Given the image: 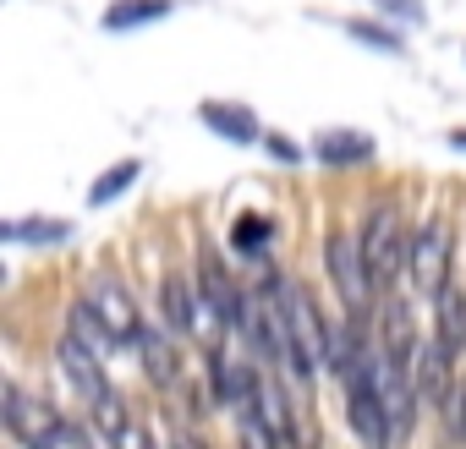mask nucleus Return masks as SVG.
<instances>
[{"label": "nucleus", "instance_id": "24", "mask_svg": "<svg viewBox=\"0 0 466 449\" xmlns=\"http://www.w3.org/2000/svg\"><path fill=\"white\" fill-rule=\"evenodd\" d=\"M373 6L390 12V17H400V23H411V28L422 23V6H417V0H373Z\"/></svg>", "mask_w": 466, "mask_h": 449}, {"label": "nucleus", "instance_id": "4", "mask_svg": "<svg viewBox=\"0 0 466 449\" xmlns=\"http://www.w3.org/2000/svg\"><path fill=\"white\" fill-rule=\"evenodd\" d=\"M411 285H417V296H428V302H439L444 291H450V224L444 219H428L422 231L411 236Z\"/></svg>", "mask_w": 466, "mask_h": 449}, {"label": "nucleus", "instance_id": "6", "mask_svg": "<svg viewBox=\"0 0 466 449\" xmlns=\"http://www.w3.org/2000/svg\"><path fill=\"white\" fill-rule=\"evenodd\" d=\"M346 422L362 438V449H390L395 444V416H390L384 394L368 378H346Z\"/></svg>", "mask_w": 466, "mask_h": 449}, {"label": "nucleus", "instance_id": "1", "mask_svg": "<svg viewBox=\"0 0 466 449\" xmlns=\"http://www.w3.org/2000/svg\"><path fill=\"white\" fill-rule=\"evenodd\" d=\"M56 356H61V367H66V378H72V389H77V394H83V400L94 405V427H99L105 438H110V433H121V427H127L132 416H127V405H121V394L110 389V378L99 373V362L88 356V345H83L77 334H66Z\"/></svg>", "mask_w": 466, "mask_h": 449}, {"label": "nucleus", "instance_id": "25", "mask_svg": "<svg viewBox=\"0 0 466 449\" xmlns=\"http://www.w3.org/2000/svg\"><path fill=\"white\" fill-rule=\"evenodd\" d=\"M455 433H461V438H466V384H461V389H455Z\"/></svg>", "mask_w": 466, "mask_h": 449}, {"label": "nucleus", "instance_id": "9", "mask_svg": "<svg viewBox=\"0 0 466 449\" xmlns=\"http://www.w3.org/2000/svg\"><path fill=\"white\" fill-rule=\"evenodd\" d=\"M6 422H12V433H17L23 444H34V438H39V433H50L61 416H56L45 400H34L28 389H17V384H12V389H6Z\"/></svg>", "mask_w": 466, "mask_h": 449}, {"label": "nucleus", "instance_id": "27", "mask_svg": "<svg viewBox=\"0 0 466 449\" xmlns=\"http://www.w3.org/2000/svg\"><path fill=\"white\" fill-rule=\"evenodd\" d=\"M176 449H203V444H192V438H181V444H176Z\"/></svg>", "mask_w": 466, "mask_h": 449}, {"label": "nucleus", "instance_id": "23", "mask_svg": "<svg viewBox=\"0 0 466 449\" xmlns=\"http://www.w3.org/2000/svg\"><path fill=\"white\" fill-rule=\"evenodd\" d=\"M110 449H154V438H148L137 422H127L121 433H110Z\"/></svg>", "mask_w": 466, "mask_h": 449}, {"label": "nucleus", "instance_id": "8", "mask_svg": "<svg viewBox=\"0 0 466 449\" xmlns=\"http://www.w3.org/2000/svg\"><path fill=\"white\" fill-rule=\"evenodd\" d=\"M198 115H203V126H208V132H219L225 143H258V115H253L248 105H219V99H203V105H198Z\"/></svg>", "mask_w": 466, "mask_h": 449}, {"label": "nucleus", "instance_id": "22", "mask_svg": "<svg viewBox=\"0 0 466 449\" xmlns=\"http://www.w3.org/2000/svg\"><path fill=\"white\" fill-rule=\"evenodd\" d=\"M346 34H351V39H362L368 50H384V55H400V34H390V28H379V23H368V17H357V23H346Z\"/></svg>", "mask_w": 466, "mask_h": 449}, {"label": "nucleus", "instance_id": "5", "mask_svg": "<svg viewBox=\"0 0 466 449\" xmlns=\"http://www.w3.org/2000/svg\"><path fill=\"white\" fill-rule=\"evenodd\" d=\"M324 264H329V280H335V291H340L346 313H368V302H373V274H368L362 242L351 247V236L329 231V242H324Z\"/></svg>", "mask_w": 466, "mask_h": 449}, {"label": "nucleus", "instance_id": "26", "mask_svg": "<svg viewBox=\"0 0 466 449\" xmlns=\"http://www.w3.org/2000/svg\"><path fill=\"white\" fill-rule=\"evenodd\" d=\"M450 143H455V148H466V126H461V132H450Z\"/></svg>", "mask_w": 466, "mask_h": 449}, {"label": "nucleus", "instance_id": "12", "mask_svg": "<svg viewBox=\"0 0 466 449\" xmlns=\"http://www.w3.org/2000/svg\"><path fill=\"white\" fill-rule=\"evenodd\" d=\"M313 154H319L329 170H346V165H362V159H373V143H368V137H357V132H324Z\"/></svg>", "mask_w": 466, "mask_h": 449}, {"label": "nucleus", "instance_id": "21", "mask_svg": "<svg viewBox=\"0 0 466 449\" xmlns=\"http://www.w3.org/2000/svg\"><path fill=\"white\" fill-rule=\"evenodd\" d=\"M28 449H94V438H88L77 422H56V427H50V433H39Z\"/></svg>", "mask_w": 466, "mask_h": 449}, {"label": "nucleus", "instance_id": "10", "mask_svg": "<svg viewBox=\"0 0 466 449\" xmlns=\"http://www.w3.org/2000/svg\"><path fill=\"white\" fill-rule=\"evenodd\" d=\"M433 318H439V329H433L439 351H444L450 362H461V356H466V291H444V296L433 302Z\"/></svg>", "mask_w": 466, "mask_h": 449}, {"label": "nucleus", "instance_id": "13", "mask_svg": "<svg viewBox=\"0 0 466 449\" xmlns=\"http://www.w3.org/2000/svg\"><path fill=\"white\" fill-rule=\"evenodd\" d=\"M450 367H455V362L439 351V340H428L422 356H417V389H422L428 400H439V405L450 400Z\"/></svg>", "mask_w": 466, "mask_h": 449}, {"label": "nucleus", "instance_id": "18", "mask_svg": "<svg viewBox=\"0 0 466 449\" xmlns=\"http://www.w3.org/2000/svg\"><path fill=\"white\" fill-rule=\"evenodd\" d=\"M165 318L181 329V334H192L198 329V313H192V291H187V280H165Z\"/></svg>", "mask_w": 466, "mask_h": 449}, {"label": "nucleus", "instance_id": "2", "mask_svg": "<svg viewBox=\"0 0 466 449\" xmlns=\"http://www.w3.org/2000/svg\"><path fill=\"white\" fill-rule=\"evenodd\" d=\"M362 258H368V274L373 285H395V274L411 264V242L400 231V214L390 203H379L362 224Z\"/></svg>", "mask_w": 466, "mask_h": 449}, {"label": "nucleus", "instance_id": "7", "mask_svg": "<svg viewBox=\"0 0 466 449\" xmlns=\"http://www.w3.org/2000/svg\"><path fill=\"white\" fill-rule=\"evenodd\" d=\"M83 302L99 313V324L127 345V340H137L143 334V318H137V302H132V291L121 285V280H110V274H94L88 280V291H83Z\"/></svg>", "mask_w": 466, "mask_h": 449}, {"label": "nucleus", "instance_id": "14", "mask_svg": "<svg viewBox=\"0 0 466 449\" xmlns=\"http://www.w3.org/2000/svg\"><path fill=\"white\" fill-rule=\"evenodd\" d=\"M159 17H170V0H110L105 28H110V34H127V28L159 23Z\"/></svg>", "mask_w": 466, "mask_h": 449}, {"label": "nucleus", "instance_id": "3", "mask_svg": "<svg viewBox=\"0 0 466 449\" xmlns=\"http://www.w3.org/2000/svg\"><path fill=\"white\" fill-rule=\"evenodd\" d=\"M275 302H280V313H286L291 345H297V356H302V373H308V384H313V373H319V362H324V345H329V329L319 324V307H313V296H308L302 285H291V280H275Z\"/></svg>", "mask_w": 466, "mask_h": 449}, {"label": "nucleus", "instance_id": "11", "mask_svg": "<svg viewBox=\"0 0 466 449\" xmlns=\"http://www.w3.org/2000/svg\"><path fill=\"white\" fill-rule=\"evenodd\" d=\"M137 351H143V367H148V378H154L165 394H176L181 373H176V356H170L165 334H159V329H143V334H137Z\"/></svg>", "mask_w": 466, "mask_h": 449}, {"label": "nucleus", "instance_id": "16", "mask_svg": "<svg viewBox=\"0 0 466 449\" xmlns=\"http://www.w3.org/2000/svg\"><path fill=\"white\" fill-rule=\"evenodd\" d=\"M269 236H275V224H269L264 214H242L237 224H230V247H237L242 258H264Z\"/></svg>", "mask_w": 466, "mask_h": 449}, {"label": "nucleus", "instance_id": "17", "mask_svg": "<svg viewBox=\"0 0 466 449\" xmlns=\"http://www.w3.org/2000/svg\"><path fill=\"white\" fill-rule=\"evenodd\" d=\"M72 334H77V340H83V345H88L94 356H105L110 345H121V340H116V334H110V329L99 324V313H94L88 302H72Z\"/></svg>", "mask_w": 466, "mask_h": 449}, {"label": "nucleus", "instance_id": "20", "mask_svg": "<svg viewBox=\"0 0 466 449\" xmlns=\"http://www.w3.org/2000/svg\"><path fill=\"white\" fill-rule=\"evenodd\" d=\"M72 224L61 219H34V224H6V242H66Z\"/></svg>", "mask_w": 466, "mask_h": 449}, {"label": "nucleus", "instance_id": "19", "mask_svg": "<svg viewBox=\"0 0 466 449\" xmlns=\"http://www.w3.org/2000/svg\"><path fill=\"white\" fill-rule=\"evenodd\" d=\"M275 427L264 422V411H258V400H248L242 405V449H275Z\"/></svg>", "mask_w": 466, "mask_h": 449}, {"label": "nucleus", "instance_id": "15", "mask_svg": "<svg viewBox=\"0 0 466 449\" xmlns=\"http://www.w3.org/2000/svg\"><path fill=\"white\" fill-rule=\"evenodd\" d=\"M137 175H143V165L137 159H121V165H110L94 186H88V208H105V203H116L127 186H137Z\"/></svg>", "mask_w": 466, "mask_h": 449}]
</instances>
